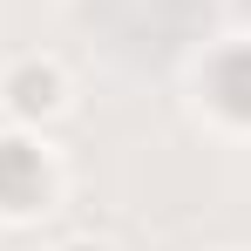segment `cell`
<instances>
[{
    "label": "cell",
    "instance_id": "obj_1",
    "mask_svg": "<svg viewBox=\"0 0 251 251\" xmlns=\"http://www.w3.org/2000/svg\"><path fill=\"white\" fill-rule=\"evenodd\" d=\"M61 197V176H54V156L34 143V129L7 123L0 129V217L7 224H34L48 217Z\"/></svg>",
    "mask_w": 251,
    "mask_h": 251
},
{
    "label": "cell",
    "instance_id": "obj_2",
    "mask_svg": "<svg viewBox=\"0 0 251 251\" xmlns=\"http://www.w3.org/2000/svg\"><path fill=\"white\" fill-rule=\"evenodd\" d=\"M0 109H7V123H21V129L54 123V116L68 109V75H61V61H48V54L7 61V68H0Z\"/></svg>",
    "mask_w": 251,
    "mask_h": 251
},
{
    "label": "cell",
    "instance_id": "obj_3",
    "mask_svg": "<svg viewBox=\"0 0 251 251\" xmlns=\"http://www.w3.org/2000/svg\"><path fill=\"white\" fill-rule=\"evenodd\" d=\"M204 95H210V109H224L231 123H251V41L245 48H224V54L210 61Z\"/></svg>",
    "mask_w": 251,
    "mask_h": 251
},
{
    "label": "cell",
    "instance_id": "obj_4",
    "mask_svg": "<svg viewBox=\"0 0 251 251\" xmlns=\"http://www.w3.org/2000/svg\"><path fill=\"white\" fill-rule=\"evenodd\" d=\"M54 251H109L102 238H68V245H54Z\"/></svg>",
    "mask_w": 251,
    "mask_h": 251
}]
</instances>
